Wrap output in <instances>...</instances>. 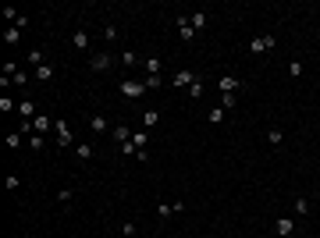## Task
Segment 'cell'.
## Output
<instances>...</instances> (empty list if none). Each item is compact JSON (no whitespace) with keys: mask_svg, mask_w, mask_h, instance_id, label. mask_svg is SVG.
<instances>
[{"mask_svg":"<svg viewBox=\"0 0 320 238\" xmlns=\"http://www.w3.org/2000/svg\"><path fill=\"white\" fill-rule=\"evenodd\" d=\"M274 231H278L281 238H288V235H292V231H295V220H292V217H281V220H278V224H274Z\"/></svg>","mask_w":320,"mask_h":238,"instance_id":"cell-14","label":"cell"},{"mask_svg":"<svg viewBox=\"0 0 320 238\" xmlns=\"http://www.w3.org/2000/svg\"><path fill=\"white\" fill-rule=\"evenodd\" d=\"M132 135H135V132H132L128 125H114V128H111V139H114L117 146H125V142H132Z\"/></svg>","mask_w":320,"mask_h":238,"instance_id":"cell-5","label":"cell"},{"mask_svg":"<svg viewBox=\"0 0 320 238\" xmlns=\"http://www.w3.org/2000/svg\"><path fill=\"white\" fill-rule=\"evenodd\" d=\"M7 146H11V150H18V146H22V132H11V135H7Z\"/></svg>","mask_w":320,"mask_h":238,"instance_id":"cell-34","label":"cell"},{"mask_svg":"<svg viewBox=\"0 0 320 238\" xmlns=\"http://www.w3.org/2000/svg\"><path fill=\"white\" fill-rule=\"evenodd\" d=\"M54 128H57V146H60V150H75V135H71V128H68L64 121H54Z\"/></svg>","mask_w":320,"mask_h":238,"instance_id":"cell-2","label":"cell"},{"mask_svg":"<svg viewBox=\"0 0 320 238\" xmlns=\"http://www.w3.org/2000/svg\"><path fill=\"white\" fill-rule=\"evenodd\" d=\"M117 61H121V64H139V53H135V50H121Z\"/></svg>","mask_w":320,"mask_h":238,"instance_id":"cell-26","label":"cell"},{"mask_svg":"<svg viewBox=\"0 0 320 238\" xmlns=\"http://www.w3.org/2000/svg\"><path fill=\"white\" fill-rule=\"evenodd\" d=\"M221 110H235V93H224L221 96Z\"/></svg>","mask_w":320,"mask_h":238,"instance_id":"cell-31","label":"cell"},{"mask_svg":"<svg viewBox=\"0 0 320 238\" xmlns=\"http://www.w3.org/2000/svg\"><path fill=\"white\" fill-rule=\"evenodd\" d=\"M288 75L299 79V75H302V64H299V61H292V64H288Z\"/></svg>","mask_w":320,"mask_h":238,"instance_id":"cell-38","label":"cell"},{"mask_svg":"<svg viewBox=\"0 0 320 238\" xmlns=\"http://www.w3.org/2000/svg\"><path fill=\"white\" fill-rule=\"evenodd\" d=\"M121 235H125V238H135V235H139V224H135V220H125V224H121Z\"/></svg>","mask_w":320,"mask_h":238,"instance_id":"cell-24","label":"cell"},{"mask_svg":"<svg viewBox=\"0 0 320 238\" xmlns=\"http://www.w3.org/2000/svg\"><path fill=\"white\" fill-rule=\"evenodd\" d=\"M18 185H22V178H18V174H7V192H14Z\"/></svg>","mask_w":320,"mask_h":238,"instance_id":"cell-37","label":"cell"},{"mask_svg":"<svg viewBox=\"0 0 320 238\" xmlns=\"http://www.w3.org/2000/svg\"><path fill=\"white\" fill-rule=\"evenodd\" d=\"M71 47L75 50H89V32H86V28H75V32H71Z\"/></svg>","mask_w":320,"mask_h":238,"instance_id":"cell-9","label":"cell"},{"mask_svg":"<svg viewBox=\"0 0 320 238\" xmlns=\"http://www.w3.org/2000/svg\"><path fill=\"white\" fill-rule=\"evenodd\" d=\"M0 110H4V114H11V110H18V103H14L11 96H0Z\"/></svg>","mask_w":320,"mask_h":238,"instance_id":"cell-29","label":"cell"},{"mask_svg":"<svg viewBox=\"0 0 320 238\" xmlns=\"http://www.w3.org/2000/svg\"><path fill=\"white\" fill-rule=\"evenodd\" d=\"M111 64H114V53H103V50L89 53V68L93 71H111Z\"/></svg>","mask_w":320,"mask_h":238,"instance_id":"cell-1","label":"cell"},{"mask_svg":"<svg viewBox=\"0 0 320 238\" xmlns=\"http://www.w3.org/2000/svg\"><path fill=\"white\" fill-rule=\"evenodd\" d=\"M196 79H200V75H196L192 68H185V71H178V75H175L171 82H175V89H189V85H192Z\"/></svg>","mask_w":320,"mask_h":238,"instance_id":"cell-6","label":"cell"},{"mask_svg":"<svg viewBox=\"0 0 320 238\" xmlns=\"http://www.w3.org/2000/svg\"><path fill=\"white\" fill-rule=\"evenodd\" d=\"M18 114H22V121H32L39 110H36V103H32V100H22V103H18Z\"/></svg>","mask_w":320,"mask_h":238,"instance_id":"cell-13","label":"cell"},{"mask_svg":"<svg viewBox=\"0 0 320 238\" xmlns=\"http://www.w3.org/2000/svg\"><path fill=\"white\" fill-rule=\"evenodd\" d=\"M103 39H107V43H114V39H117V25H114V22H107V25H103Z\"/></svg>","mask_w":320,"mask_h":238,"instance_id":"cell-28","label":"cell"},{"mask_svg":"<svg viewBox=\"0 0 320 238\" xmlns=\"http://www.w3.org/2000/svg\"><path fill=\"white\" fill-rule=\"evenodd\" d=\"M295 213H299V217L310 213V196H295Z\"/></svg>","mask_w":320,"mask_h":238,"instance_id":"cell-20","label":"cell"},{"mask_svg":"<svg viewBox=\"0 0 320 238\" xmlns=\"http://www.w3.org/2000/svg\"><path fill=\"white\" fill-rule=\"evenodd\" d=\"M50 128H54V121H50L47 114H36L32 117V132H36V135H43V132H50Z\"/></svg>","mask_w":320,"mask_h":238,"instance_id":"cell-11","label":"cell"},{"mask_svg":"<svg viewBox=\"0 0 320 238\" xmlns=\"http://www.w3.org/2000/svg\"><path fill=\"white\" fill-rule=\"evenodd\" d=\"M71 199H75V188H60V192H57V203H64V206H68Z\"/></svg>","mask_w":320,"mask_h":238,"instance_id":"cell-32","label":"cell"},{"mask_svg":"<svg viewBox=\"0 0 320 238\" xmlns=\"http://www.w3.org/2000/svg\"><path fill=\"white\" fill-rule=\"evenodd\" d=\"M181 210H185V203L178 199V203H157V210H153V213H157L160 220H167V217H175V213H181Z\"/></svg>","mask_w":320,"mask_h":238,"instance_id":"cell-4","label":"cell"},{"mask_svg":"<svg viewBox=\"0 0 320 238\" xmlns=\"http://www.w3.org/2000/svg\"><path fill=\"white\" fill-rule=\"evenodd\" d=\"M146 93V85L143 82H121V96H128V100H139Z\"/></svg>","mask_w":320,"mask_h":238,"instance_id":"cell-7","label":"cell"},{"mask_svg":"<svg viewBox=\"0 0 320 238\" xmlns=\"http://www.w3.org/2000/svg\"><path fill=\"white\" fill-rule=\"evenodd\" d=\"M143 85H146V89H160V85H164V79H160V75H146V79H143Z\"/></svg>","mask_w":320,"mask_h":238,"instance_id":"cell-30","label":"cell"},{"mask_svg":"<svg viewBox=\"0 0 320 238\" xmlns=\"http://www.w3.org/2000/svg\"><path fill=\"white\" fill-rule=\"evenodd\" d=\"M11 85H14V89H25V85H29V75H25V71H14V75H11Z\"/></svg>","mask_w":320,"mask_h":238,"instance_id":"cell-25","label":"cell"},{"mask_svg":"<svg viewBox=\"0 0 320 238\" xmlns=\"http://www.w3.org/2000/svg\"><path fill=\"white\" fill-rule=\"evenodd\" d=\"M50 79H54V64L47 61L43 68H36V82H50Z\"/></svg>","mask_w":320,"mask_h":238,"instance_id":"cell-15","label":"cell"},{"mask_svg":"<svg viewBox=\"0 0 320 238\" xmlns=\"http://www.w3.org/2000/svg\"><path fill=\"white\" fill-rule=\"evenodd\" d=\"M89 128H93L96 135H103V132H111V121H107L103 114H93V117H89Z\"/></svg>","mask_w":320,"mask_h":238,"instance_id":"cell-10","label":"cell"},{"mask_svg":"<svg viewBox=\"0 0 320 238\" xmlns=\"http://www.w3.org/2000/svg\"><path fill=\"white\" fill-rule=\"evenodd\" d=\"M143 68H149V75H160V71H164L160 57H146V61H143Z\"/></svg>","mask_w":320,"mask_h":238,"instance_id":"cell-17","label":"cell"},{"mask_svg":"<svg viewBox=\"0 0 320 238\" xmlns=\"http://www.w3.org/2000/svg\"><path fill=\"white\" fill-rule=\"evenodd\" d=\"M189 96H203V79H196V82L189 85Z\"/></svg>","mask_w":320,"mask_h":238,"instance_id":"cell-35","label":"cell"},{"mask_svg":"<svg viewBox=\"0 0 320 238\" xmlns=\"http://www.w3.org/2000/svg\"><path fill=\"white\" fill-rule=\"evenodd\" d=\"M132 142H135V150H146V142H149V132H135V135H132Z\"/></svg>","mask_w":320,"mask_h":238,"instance_id":"cell-27","label":"cell"},{"mask_svg":"<svg viewBox=\"0 0 320 238\" xmlns=\"http://www.w3.org/2000/svg\"><path fill=\"white\" fill-rule=\"evenodd\" d=\"M178 36H181V43H192V39H196V28L189 25L185 14H178Z\"/></svg>","mask_w":320,"mask_h":238,"instance_id":"cell-8","label":"cell"},{"mask_svg":"<svg viewBox=\"0 0 320 238\" xmlns=\"http://www.w3.org/2000/svg\"><path fill=\"white\" fill-rule=\"evenodd\" d=\"M139 121H143L146 128H153V125L160 121V114H157V110H143V117H139Z\"/></svg>","mask_w":320,"mask_h":238,"instance_id":"cell-22","label":"cell"},{"mask_svg":"<svg viewBox=\"0 0 320 238\" xmlns=\"http://www.w3.org/2000/svg\"><path fill=\"white\" fill-rule=\"evenodd\" d=\"M4 39L11 43V47H14V43H22V28H18V25H7V32H4Z\"/></svg>","mask_w":320,"mask_h":238,"instance_id":"cell-19","label":"cell"},{"mask_svg":"<svg viewBox=\"0 0 320 238\" xmlns=\"http://www.w3.org/2000/svg\"><path fill=\"white\" fill-rule=\"evenodd\" d=\"M29 61H32L36 68H43V64H47V53H43V50L36 47V50H29Z\"/></svg>","mask_w":320,"mask_h":238,"instance_id":"cell-21","label":"cell"},{"mask_svg":"<svg viewBox=\"0 0 320 238\" xmlns=\"http://www.w3.org/2000/svg\"><path fill=\"white\" fill-rule=\"evenodd\" d=\"M75 157H79V160H93V146H86V142H75Z\"/></svg>","mask_w":320,"mask_h":238,"instance_id":"cell-16","label":"cell"},{"mask_svg":"<svg viewBox=\"0 0 320 238\" xmlns=\"http://www.w3.org/2000/svg\"><path fill=\"white\" fill-rule=\"evenodd\" d=\"M217 85H221V93H238V89H242V82H238L235 75H221Z\"/></svg>","mask_w":320,"mask_h":238,"instance_id":"cell-12","label":"cell"},{"mask_svg":"<svg viewBox=\"0 0 320 238\" xmlns=\"http://www.w3.org/2000/svg\"><path fill=\"white\" fill-rule=\"evenodd\" d=\"M274 36H256V39H249V53L253 57H260V53H267V50H274Z\"/></svg>","mask_w":320,"mask_h":238,"instance_id":"cell-3","label":"cell"},{"mask_svg":"<svg viewBox=\"0 0 320 238\" xmlns=\"http://www.w3.org/2000/svg\"><path fill=\"white\" fill-rule=\"evenodd\" d=\"M189 25H192V28H206V11H196V14H189Z\"/></svg>","mask_w":320,"mask_h":238,"instance_id":"cell-18","label":"cell"},{"mask_svg":"<svg viewBox=\"0 0 320 238\" xmlns=\"http://www.w3.org/2000/svg\"><path fill=\"white\" fill-rule=\"evenodd\" d=\"M267 142H270V146H281V142H285V132H281V128H270V132H267Z\"/></svg>","mask_w":320,"mask_h":238,"instance_id":"cell-23","label":"cell"},{"mask_svg":"<svg viewBox=\"0 0 320 238\" xmlns=\"http://www.w3.org/2000/svg\"><path fill=\"white\" fill-rule=\"evenodd\" d=\"M224 114H228V110H221V107H217V110H210V121H213V125H221V121H224Z\"/></svg>","mask_w":320,"mask_h":238,"instance_id":"cell-36","label":"cell"},{"mask_svg":"<svg viewBox=\"0 0 320 238\" xmlns=\"http://www.w3.org/2000/svg\"><path fill=\"white\" fill-rule=\"evenodd\" d=\"M29 146H32V150H43V146H47V139H43V135H36V132H32V135H29Z\"/></svg>","mask_w":320,"mask_h":238,"instance_id":"cell-33","label":"cell"}]
</instances>
